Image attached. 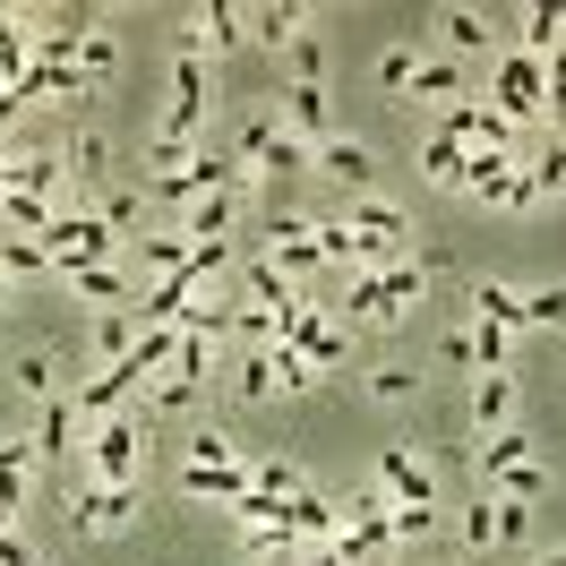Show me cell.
Wrapping results in <instances>:
<instances>
[{
  "label": "cell",
  "mask_w": 566,
  "mask_h": 566,
  "mask_svg": "<svg viewBox=\"0 0 566 566\" xmlns=\"http://www.w3.org/2000/svg\"><path fill=\"white\" fill-rule=\"evenodd\" d=\"M52 198H27V189H9V198H0V232H27V241H43V223H52Z\"/></svg>",
  "instance_id": "d6a6232c"
},
{
  "label": "cell",
  "mask_w": 566,
  "mask_h": 566,
  "mask_svg": "<svg viewBox=\"0 0 566 566\" xmlns=\"http://www.w3.org/2000/svg\"><path fill=\"white\" fill-rule=\"evenodd\" d=\"M61 283H70L77 301H95V310H129V301H138V275H129V266H70Z\"/></svg>",
  "instance_id": "7c38bea8"
},
{
  "label": "cell",
  "mask_w": 566,
  "mask_h": 566,
  "mask_svg": "<svg viewBox=\"0 0 566 566\" xmlns=\"http://www.w3.org/2000/svg\"><path fill=\"white\" fill-rule=\"evenodd\" d=\"M180 497H214V506L249 497V455H232V463H189V472H180Z\"/></svg>",
  "instance_id": "4fadbf2b"
},
{
  "label": "cell",
  "mask_w": 566,
  "mask_h": 566,
  "mask_svg": "<svg viewBox=\"0 0 566 566\" xmlns=\"http://www.w3.org/2000/svg\"><path fill=\"white\" fill-rule=\"evenodd\" d=\"M463 86H472V61H447V52H438V61H421V70H412V95H421V104H463Z\"/></svg>",
  "instance_id": "e0dca14e"
},
{
  "label": "cell",
  "mask_w": 566,
  "mask_h": 566,
  "mask_svg": "<svg viewBox=\"0 0 566 566\" xmlns=\"http://www.w3.org/2000/svg\"><path fill=\"white\" fill-rule=\"evenodd\" d=\"M506 463H532L524 421H515V429H497V438H481V447H472V481H481V472H506Z\"/></svg>",
  "instance_id": "f1b7e54d"
},
{
  "label": "cell",
  "mask_w": 566,
  "mask_h": 566,
  "mask_svg": "<svg viewBox=\"0 0 566 566\" xmlns=\"http://www.w3.org/2000/svg\"><path fill=\"white\" fill-rule=\"evenodd\" d=\"M283 506H292V532H301L310 549L344 532V506H335V497H326V490H301V497H283Z\"/></svg>",
  "instance_id": "d6986e66"
},
{
  "label": "cell",
  "mask_w": 566,
  "mask_h": 566,
  "mask_svg": "<svg viewBox=\"0 0 566 566\" xmlns=\"http://www.w3.org/2000/svg\"><path fill=\"white\" fill-rule=\"evenodd\" d=\"M310 172H326L344 198H378V155H369V138H344V129H335V138L310 155Z\"/></svg>",
  "instance_id": "3957f363"
},
{
  "label": "cell",
  "mask_w": 566,
  "mask_h": 566,
  "mask_svg": "<svg viewBox=\"0 0 566 566\" xmlns=\"http://www.w3.org/2000/svg\"><path fill=\"white\" fill-rule=\"evenodd\" d=\"M0 310H9V275H0Z\"/></svg>",
  "instance_id": "f5cc1de1"
},
{
  "label": "cell",
  "mask_w": 566,
  "mask_h": 566,
  "mask_svg": "<svg viewBox=\"0 0 566 566\" xmlns=\"http://www.w3.org/2000/svg\"><path fill=\"white\" fill-rule=\"evenodd\" d=\"M524 180H532V198H558V189H566V138H558V129L524 155Z\"/></svg>",
  "instance_id": "4316f807"
},
{
  "label": "cell",
  "mask_w": 566,
  "mask_h": 566,
  "mask_svg": "<svg viewBox=\"0 0 566 566\" xmlns=\"http://www.w3.org/2000/svg\"><path fill=\"white\" fill-rule=\"evenodd\" d=\"M455 541L472 549V558H490V549H497V497H490V490H481V497L455 515Z\"/></svg>",
  "instance_id": "4dcf8cb0"
},
{
  "label": "cell",
  "mask_w": 566,
  "mask_h": 566,
  "mask_svg": "<svg viewBox=\"0 0 566 566\" xmlns=\"http://www.w3.org/2000/svg\"><path fill=\"white\" fill-rule=\"evenodd\" d=\"M249 43H266V52H292V43L310 35V9L301 0H258V9H241Z\"/></svg>",
  "instance_id": "30bf717a"
},
{
  "label": "cell",
  "mask_w": 566,
  "mask_h": 566,
  "mask_svg": "<svg viewBox=\"0 0 566 566\" xmlns=\"http://www.w3.org/2000/svg\"><path fill=\"white\" fill-rule=\"evenodd\" d=\"M524 326H566V283H541V292H524Z\"/></svg>",
  "instance_id": "60d3db41"
},
{
  "label": "cell",
  "mask_w": 566,
  "mask_h": 566,
  "mask_svg": "<svg viewBox=\"0 0 566 566\" xmlns=\"http://www.w3.org/2000/svg\"><path fill=\"white\" fill-rule=\"evenodd\" d=\"M0 566H35V549H27L18 532H0Z\"/></svg>",
  "instance_id": "681fc988"
},
{
  "label": "cell",
  "mask_w": 566,
  "mask_h": 566,
  "mask_svg": "<svg viewBox=\"0 0 566 566\" xmlns=\"http://www.w3.org/2000/svg\"><path fill=\"white\" fill-rule=\"evenodd\" d=\"M301 566H344V558H335V549H326V541H318V549H310V558H301Z\"/></svg>",
  "instance_id": "816d5d0a"
},
{
  "label": "cell",
  "mask_w": 566,
  "mask_h": 566,
  "mask_svg": "<svg viewBox=\"0 0 566 566\" xmlns=\"http://www.w3.org/2000/svg\"><path fill=\"white\" fill-rule=\"evenodd\" d=\"M232 455H241V447H232V438H223V429H189V463H232Z\"/></svg>",
  "instance_id": "f6af8a7d"
},
{
  "label": "cell",
  "mask_w": 566,
  "mask_h": 566,
  "mask_svg": "<svg viewBox=\"0 0 566 566\" xmlns=\"http://www.w3.org/2000/svg\"><path fill=\"white\" fill-rule=\"evenodd\" d=\"M524 412V387H515V369H481L472 378V438H497V429H515Z\"/></svg>",
  "instance_id": "ba28073f"
},
{
  "label": "cell",
  "mask_w": 566,
  "mask_h": 566,
  "mask_svg": "<svg viewBox=\"0 0 566 566\" xmlns=\"http://www.w3.org/2000/svg\"><path fill=\"white\" fill-rule=\"evenodd\" d=\"M472 318L524 335V292H515V283H472Z\"/></svg>",
  "instance_id": "cb8c5ba5"
},
{
  "label": "cell",
  "mask_w": 566,
  "mask_h": 566,
  "mask_svg": "<svg viewBox=\"0 0 566 566\" xmlns=\"http://www.w3.org/2000/svg\"><path fill=\"white\" fill-rule=\"evenodd\" d=\"M112 70H120V43H112V35H104V27H95V35L77 43V77H86V86H104V77H112Z\"/></svg>",
  "instance_id": "8d00e7d4"
},
{
  "label": "cell",
  "mask_w": 566,
  "mask_h": 566,
  "mask_svg": "<svg viewBox=\"0 0 566 566\" xmlns=\"http://www.w3.org/2000/svg\"><path fill=\"white\" fill-rule=\"evenodd\" d=\"M549 129L566 138V52H549Z\"/></svg>",
  "instance_id": "7dc6e473"
},
{
  "label": "cell",
  "mask_w": 566,
  "mask_h": 566,
  "mask_svg": "<svg viewBox=\"0 0 566 566\" xmlns=\"http://www.w3.org/2000/svg\"><path fill=\"white\" fill-rule=\"evenodd\" d=\"M232 395H241V403H275V395H283V378H275V344L232 360Z\"/></svg>",
  "instance_id": "603a6c76"
},
{
  "label": "cell",
  "mask_w": 566,
  "mask_h": 566,
  "mask_svg": "<svg viewBox=\"0 0 566 566\" xmlns=\"http://www.w3.org/2000/svg\"><path fill=\"white\" fill-rule=\"evenodd\" d=\"M463 172H472V146L429 138V129H421V180H438V189H463Z\"/></svg>",
  "instance_id": "d4e9b609"
},
{
  "label": "cell",
  "mask_w": 566,
  "mask_h": 566,
  "mask_svg": "<svg viewBox=\"0 0 566 566\" xmlns=\"http://www.w3.org/2000/svg\"><path fill=\"white\" fill-rule=\"evenodd\" d=\"M61 164H70V189H95V198H104V172H112V146L95 138V129H70V138H61Z\"/></svg>",
  "instance_id": "2e32d148"
},
{
  "label": "cell",
  "mask_w": 566,
  "mask_h": 566,
  "mask_svg": "<svg viewBox=\"0 0 566 566\" xmlns=\"http://www.w3.org/2000/svg\"><path fill=\"white\" fill-rule=\"evenodd\" d=\"M412 395H421V378H412V369H369V403H412Z\"/></svg>",
  "instance_id": "ab89813d"
},
{
  "label": "cell",
  "mask_w": 566,
  "mask_h": 566,
  "mask_svg": "<svg viewBox=\"0 0 566 566\" xmlns=\"http://www.w3.org/2000/svg\"><path fill=\"white\" fill-rule=\"evenodd\" d=\"M27 472H35V438H0V506H27Z\"/></svg>",
  "instance_id": "484cf974"
},
{
  "label": "cell",
  "mask_w": 566,
  "mask_h": 566,
  "mask_svg": "<svg viewBox=\"0 0 566 566\" xmlns=\"http://www.w3.org/2000/svg\"><path fill=\"white\" fill-rule=\"evenodd\" d=\"M138 207H146V189H104V198H95V214H104L112 232H120V223H138Z\"/></svg>",
  "instance_id": "bcb514c9"
},
{
  "label": "cell",
  "mask_w": 566,
  "mask_h": 566,
  "mask_svg": "<svg viewBox=\"0 0 566 566\" xmlns=\"http://www.w3.org/2000/svg\"><path fill=\"white\" fill-rule=\"evenodd\" d=\"M146 447H155V421H146V412H112V421H95V438H86V463L70 472V490H77V481L138 490V481H146Z\"/></svg>",
  "instance_id": "6da1fadb"
},
{
  "label": "cell",
  "mask_w": 566,
  "mask_h": 566,
  "mask_svg": "<svg viewBox=\"0 0 566 566\" xmlns=\"http://www.w3.org/2000/svg\"><path fill=\"white\" fill-rule=\"evenodd\" d=\"M490 86H497L490 112H497V120H515V129L549 112V61H532V52H497V61H490Z\"/></svg>",
  "instance_id": "7a4b0ae2"
},
{
  "label": "cell",
  "mask_w": 566,
  "mask_h": 566,
  "mask_svg": "<svg viewBox=\"0 0 566 566\" xmlns=\"http://www.w3.org/2000/svg\"><path fill=\"white\" fill-rule=\"evenodd\" d=\"M412 70H421V52H412V43L378 52V86H387V95H412Z\"/></svg>",
  "instance_id": "74e56055"
},
{
  "label": "cell",
  "mask_w": 566,
  "mask_h": 566,
  "mask_svg": "<svg viewBox=\"0 0 566 566\" xmlns=\"http://www.w3.org/2000/svg\"><path fill=\"white\" fill-rule=\"evenodd\" d=\"M70 429H77V395H52L35 412V429H27V438H35V463H70Z\"/></svg>",
  "instance_id": "9a60e30c"
},
{
  "label": "cell",
  "mask_w": 566,
  "mask_h": 566,
  "mask_svg": "<svg viewBox=\"0 0 566 566\" xmlns=\"http://www.w3.org/2000/svg\"><path fill=\"white\" fill-rule=\"evenodd\" d=\"M283 129L318 155L326 138H335V112H326V86H283Z\"/></svg>",
  "instance_id": "8fae6325"
},
{
  "label": "cell",
  "mask_w": 566,
  "mask_h": 566,
  "mask_svg": "<svg viewBox=\"0 0 566 566\" xmlns=\"http://www.w3.org/2000/svg\"><path fill=\"white\" fill-rule=\"evenodd\" d=\"M129 524H138V490H104V481L70 490V532H129Z\"/></svg>",
  "instance_id": "8992f818"
},
{
  "label": "cell",
  "mask_w": 566,
  "mask_h": 566,
  "mask_svg": "<svg viewBox=\"0 0 566 566\" xmlns=\"http://www.w3.org/2000/svg\"><path fill=\"white\" fill-rule=\"evenodd\" d=\"M532 541V506L524 497H497V549H524Z\"/></svg>",
  "instance_id": "b9f144b4"
},
{
  "label": "cell",
  "mask_w": 566,
  "mask_h": 566,
  "mask_svg": "<svg viewBox=\"0 0 566 566\" xmlns=\"http://www.w3.org/2000/svg\"><path fill=\"white\" fill-rule=\"evenodd\" d=\"M275 378H283V395H310V387H318V369L292 353V344H275Z\"/></svg>",
  "instance_id": "ee69618b"
},
{
  "label": "cell",
  "mask_w": 566,
  "mask_h": 566,
  "mask_svg": "<svg viewBox=\"0 0 566 566\" xmlns=\"http://www.w3.org/2000/svg\"><path fill=\"white\" fill-rule=\"evenodd\" d=\"M249 43V27H241V9H232V0H214V9H189V18H180V61H223V52H241Z\"/></svg>",
  "instance_id": "277c9868"
},
{
  "label": "cell",
  "mask_w": 566,
  "mask_h": 566,
  "mask_svg": "<svg viewBox=\"0 0 566 566\" xmlns=\"http://www.w3.org/2000/svg\"><path fill=\"white\" fill-rule=\"evenodd\" d=\"M438 360H447V369H472V326H463V335H447V344H438Z\"/></svg>",
  "instance_id": "c3c4849f"
},
{
  "label": "cell",
  "mask_w": 566,
  "mask_h": 566,
  "mask_svg": "<svg viewBox=\"0 0 566 566\" xmlns=\"http://www.w3.org/2000/svg\"><path fill=\"white\" fill-rule=\"evenodd\" d=\"M249 490H266V497H301V490H310V472H301V463H283V455H266V463H249Z\"/></svg>",
  "instance_id": "e575fe53"
},
{
  "label": "cell",
  "mask_w": 566,
  "mask_h": 566,
  "mask_svg": "<svg viewBox=\"0 0 566 566\" xmlns=\"http://www.w3.org/2000/svg\"><path fill=\"white\" fill-rule=\"evenodd\" d=\"M532 566H566V541H558V549H532Z\"/></svg>",
  "instance_id": "f907efd6"
},
{
  "label": "cell",
  "mask_w": 566,
  "mask_h": 566,
  "mask_svg": "<svg viewBox=\"0 0 566 566\" xmlns=\"http://www.w3.org/2000/svg\"><path fill=\"white\" fill-rule=\"evenodd\" d=\"M9 387H18V395H35V403L70 395V387H61V353H27L18 369H9Z\"/></svg>",
  "instance_id": "1f68e13d"
},
{
  "label": "cell",
  "mask_w": 566,
  "mask_h": 566,
  "mask_svg": "<svg viewBox=\"0 0 566 566\" xmlns=\"http://www.w3.org/2000/svg\"><path fill=\"white\" fill-rule=\"evenodd\" d=\"M241 292L258 301V310H275V318H283V335H292V318L310 310V292H301V283L283 275V266L266 258V249H249V266H241Z\"/></svg>",
  "instance_id": "5b68a950"
},
{
  "label": "cell",
  "mask_w": 566,
  "mask_h": 566,
  "mask_svg": "<svg viewBox=\"0 0 566 566\" xmlns=\"http://www.w3.org/2000/svg\"><path fill=\"white\" fill-rule=\"evenodd\" d=\"M283 344H292V353L310 360V369H318V378H326V369H344V353H353V335H344V326L326 318L318 301H310V310H301V318H292V335H283Z\"/></svg>",
  "instance_id": "52a82bcc"
},
{
  "label": "cell",
  "mask_w": 566,
  "mask_h": 566,
  "mask_svg": "<svg viewBox=\"0 0 566 566\" xmlns=\"http://www.w3.org/2000/svg\"><path fill=\"white\" fill-rule=\"evenodd\" d=\"M292 86H326V43L318 35L292 43Z\"/></svg>",
  "instance_id": "7bdbcfd3"
},
{
  "label": "cell",
  "mask_w": 566,
  "mask_h": 566,
  "mask_svg": "<svg viewBox=\"0 0 566 566\" xmlns=\"http://www.w3.org/2000/svg\"><path fill=\"white\" fill-rule=\"evenodd\" d=\"M481 369H515V335L472 318V378H481Z\"/></svg>",
  "instance_id": "d590c367"
},
{
  "label": "cell",
  "mask_w": 566,
  "mask_h": 566,
  "mask_svg": "<svg viewBox=\"0 0 566 566\" xmlns=\"http://www.w3.org/2000/svg\"><path fill=\"white\" fill-rule=\"evenodd\" d=\"M421 283H429V266H412V258H395V266H387V301L403 310V318H412V301H421Z\"/></svg>",
  "instance_id": "f35d334b"
},
{
  "label": "cell",
  "mask_w": 566,
  "mask_h": 566,
  "mask_svg": "<svg viewBox=\"0 0 566 566\" xmlns=\"http://www.w3.org/2000/svg\"><path fill=\"white\" fill-rule=\"evenodd\" d=\"M438 35H447V61H497L481 9H438Z\"/></svg>",
  "instance_id": "5bb4252c"
},
{
  "label": "cell",
  "mask_w": 566,
  "mask_h": 566,
  "mask_svg": "<svg viewBox=\"0 0 566 566\" xmlns=\"http://www.w3.org/2000/svg\"><path fill=\"white\" fill-rule=\"evenodd\" d=\"M481 490H490V497H524V506H541V497H549V472H541V463H506V472H481Z\"/></svg>",
  "instance_id": "f546056e"
},
{
  "label": "cell",
  "mask_w": 566,
  "mask_h": 566,
  "mask_svg": "<svg viewBox=\"0 0 566 566\" xmlns=\"http://www.w3.org/2000/svg\"><path fill=\"white\" fill-rule=\"evenodd\" d=\"M180 266H189V241H180V232H146V241H138V258H129V275H138V283L180 275Z\"/></svg>",
  "instance_id": "7402d4cb"
},
{
  "label": "cell",
  "mask_w": 566,
  "mask_h": 566,
  "mask_svg": "<svg viewBox=\"0 0 566 566\" xmlns=\"http://www.w3.org/2000/svg\"><path fill=\"white\" fill-rule=\"evenodd\" d=\"M344 223H353L360 241L403 249V207H395V198H344Z\"/></svg>",
  "instance_id": "ac0fdd59"
},
{
  "label": "cell",
  "mask_w": 566,
  "mask_h": 566,
  "mask_svg": "<svg viewBox=\"0 0 566 566\" xmlns=\"http://www.w3.org/2000/svg\"><path fill=\"white\" fill-rule=\"evenodd\" d=\"M0 275H52V258H43V241H27V232H0Z\"/></svg>",
  "instance_id": "836d02e7"
},
{
  "label": "cell",
  "mask_w": 566,
  "mask_h": 566,
  "mask_svg": "<svg viewBox=\"0 0 566 566\" xmlns=\"http://www.w3.org/2000/svg\"><path fill=\"white\" fill-rule=\"evenodd\" d=\"M138 310H95V360H104V369H120V360L138 353Z\"/></svg>",
  "instance_id": "ffe728a7"
},
{
  "label": "cell",
  "mask_w": 566,
  "mask_h": 566,
  "mask_svg": "<svg viewBox=\"0 0 566 566\" xmlns=\"http://www.w3.org/2000/svg\"><path fill=\"white\" fill-rule=\"evenodd\" d=\"M378 490L395 506H438V472L421 455H403V447H378Z\"/></svg>",
  "instance_id": "9c48e42d"
},
{
  "label": "cell",
  "mask_w": 566,
  "mask_h": 566,
  "mask_svg": "<svg viewBox=\"0 0 566 566\" xmlns=\"http://www.w3.org/2000/svg\"><path fill=\"white\" fill-rule=\"evenodd\" d=\"M232 223H241V198H198L180 207V241H232Z\"/></svg>",
  "instance_id": "44dd1931"
},
{
  "label": "cell",
  "mask_w": 566,
  "mask_h": 566,
  "mask_svg": "<svg viewBox=\"0 0 566 566\" xmlns=\"http://www.w3.org/2000/svg\"><path fill=\"white\" fill-rule=\"evenodd\" d=\"M387 532H395V549H429V541L447 532V506H395Z\"/></svg>",
  "instance_id": "83f0119b"
}]
</instances>
